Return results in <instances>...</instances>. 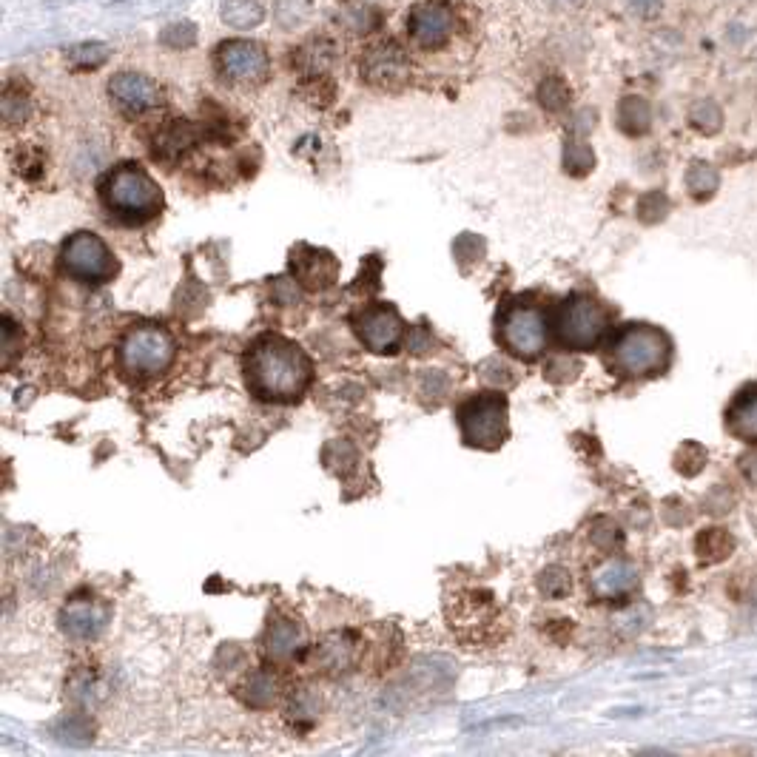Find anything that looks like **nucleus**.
<instances>
[{
    "label": "nucleus",
    "mask_w": 757,
    "mask_h": 757,
    "mask_svg": "<svg viewBox=\"0 0 757 757\" xmlns=\"http://www.w3.org/2000/svg\"><path fill=\"white\" fill-rule=\"evenodd\" d=\"M245 388L259 402L294 405L314 382V362L294 339L279 333L257 336L242 356Z\"/></svg>",
    "instance_id": "1"
},
{
    "label": "nucleus",
    "mask_w": 757,
    "mask_h": 757,
    "mask_svg": "<svg viewBox=\"0 0 757 757\" xmlns=\"http://www.w3.org/2000/svg\"><path fill=\"white\" fill-rule=\"evenodd\" d=\"M103 205L114 220L126 225H146L163 211V188L137 163H123L111 168L100 185Z\"/></svg>",
    "instance_id": "2"
},
{
    "label": "nucleus",
    "mask_w": 757,
    "mask_h": 757,
    "mask_svg": "<svg viewBox=\"0 0 757 757\" xmlns=\"http://www.w3.org/2000/svg\"><path fill=\"white\" fill-rule=\"evenodd\" d=\"M610 359L624 376H655L669 365V339L652 325H627L612 339Z\"/></svg>",
    "instance_id": "3"
},
{
    "label": "nucleus",
    "mask_w": 757,
    "mask_h": 757,
    "mask_svg": "<svg viewBox=\"0 0 757 757\" xmlns=\"http://www.w3.org/2000/svg\"><path fill=\"white\" fill-rule=\"evenodd\" d=\"M177 356L174 336L160 325H134L120 342V368L131 379H154Z\"/></svg>",
    "instance_id": "4"
},
{
    "label": "nucleus",
    "mask_w": 757,
    "mask_h": 757,
    "mask_svg": "<svg viewBox=\"0 0 757 757\" xmlns=\"http://www.w3.org/2000/svg\"><path fill=\"white\" fill-rule=\"evenodd\" d=\"M607 325H610V316L604 311V305L584 294L564 299L553 316L555 339L570 351H592L604 339Z\"/></svg>",
    "instance_id": "5"
},
{
    "label": "nucleus",
    "mask_w": 757,
    "mask_h": 757,
    "mask_svg": "<svg viewBox=\"0 0 757 757\" xmlns=\"http://www.w3.org/2000/svg\"><path fill=\"white\" fill-rule=\"evenodd\" d=\"M499 342L516 359H538L547 348V316L530 302H510L499 314Z\"/></svg>",
    "instance_id": "6"
},
{
    "label": "nucleus",
    "mask_w": 757,
    "mask_h": 757,
    "mask_svg": "<svg viewBox=\"0 0 757 757\" xmlns=\"http://www.w3.org/2000/svg\"><path fill=\"white\" fill-rule=\"evenodd\" d=\"M456 419L470 447L496 450L507 439V399L501 393H476L459 405Z\"/></svg>",
    "instance_id": "7"
},
{
    "label": "nucleus",
    "mask_w": 757,
    "mask_h": 757,
    "mask_svg": "<svg viewBox=\"0 0 757 757\" xmlns=\"http://www.w3.org/2000/svg\"><path fill=\"white\" fill-rule=\"evenodd\" d=\"M60 265L63 271L77 282L103 285L117 277V259L111 248L92 231H77L60 248Z\"/></svg>",
    "instance_id": "8"
},
{
    "label": "nucleus",
    "mask_w": 757,
    "mask_h": 757,
    "mask_svg": "<svg viewBox=\"0 0 757 757\" xmlns=\"http://www.w3.org/2000/svg\"><path fill=\"white\" fill-rule=\"evenodd\" d=\"M353 331L359 336V342L370 353H396L405 342V322L393 305H370L359 316H353Z\"/></svg>",
    "instance_id": "9"
},
{
    "label": "nucleus",
    "mask_w": 757,
    "mask_h": 757,
    "mask_svg": "<svg viewBox=\"0 0 757 757\" xmlns=\"http://www.w3.org/2000/svg\"><path fill=\"white\" fill-rule=\"evenodd\" d=\"M217 69L237 86H254L268 74V52L254 40H225L217 49Z\"/></svg>",
    "instance_id": "10"
},
{
    "label": "nucleus",
    "mask_w": 757,
    "mask_h": 757,
    "mask_svg": "<svg viewBox=\"0 0 757 757\" xmlns=\"http://www.w3.org/2000/svg\"><path fill=\"white\" fill-rule=\"evenodd\" d=\"M453 29H456V18H453V9L442 3V0H427V3H419L410 9L407 15V35H410V43L419 46V49H442L444 43L453 37Z\"/></svg>",
    "instance_id": "11"
},
{
    "label": "nucleus",
    "mask_w": 757,
    "mask_h": 757,
    "mask_svg": "<svg viewBox=\"0 0 757 757\" xmlns=\"http://www.w3.org/2000/svg\"><path fill=\"white\" fill-rule=\"evenodd\" d=\"M362 77L370 86H379V89L405 86L407 77H410V60H407L405 49L396 46L393 40L373 43L362 57Z\"/></svg>",
    "instance_id": "12"
},
{
    "label": "nucleus",
    "mask_w": 757,
    "mask_h": 757,
    "mask_svg": "<svg viewBox=\"0 0 757 757\" xmlns=\"http://www.w3.org/2000/svg\"><path fill=\"white\" fill-rule=\"evenodd\" d=\"M111 612L106 601L94 595H74L72 601L60 610V629L74 641H94L109 627Z\"/></svg>",
    "instance_id": "13"
},
{
    "label": "nucleus",
    "mask_w": 757,
    "mask_h": 757,
    "mask_svg": "<svg viewBox=\"0 0 757 757\" xmlns=\"http://www.w3.org/2000/svg\"><path fill=\"white\" fill-rule=\"evenodd\" d=\"M109 94L114 106L129 117L157 109L163 103L160 86L143 72H117L109 80Z\"/></svg>",
    "instance_id": "14"
},
{
    "label": "nucleus",
    "mask_w": 757,
    "mask_h": 757,
    "mask_svg": "<svg viewBox=\"0 0 757 757\" xmlns=\"http://www.w3.org/2000/svg\"><path fill=\"white\" fill-rule=\"evenodd\" d=\"M638 587V570L627 558H607L590 578V590L601 601H615L624 598Z\"/></svg>",
    "instance_id": "15"
},
{
    "label": "nucleus",
    "mask_w": 757,
    "mask_h": 757,
    "mask_svg": "<svg viewBox=\"0 0 757 757\" xmlns=\"http://www.w3.org/2000/svg\"><path fill=\"white\" fill-rule=\"evenodd\" d=\"M729 433L746 444H757V385L743 388L726 413Z\"/></svg>",
    "instance_id": "16"
},
{
    "label": "nucleus",
    "mask_w": 757,
    "mask_h": 757,
    "mask_svg": "<svg viewBox=\"0 0 757 757\" xmlns=\"http://www.w3.org/2000/svg\"><path fill=\"white\" fill-rule=\"evenodd\" d=\"M305 644V635L302 629L296 627L294 621H277L274 627L268 629V655L277 658V661H285V658H294L296 652Z\"/></svg>",
    "instance_id": "17"
},
{
    "label": "nucleus",
    "mask_w": 757,
    "mask_h": 757,
    "mask_svg": "<svg viewBox=\"0 0 757 757\" xmlns=\"http://www.w3.org/2000/svg\"><path fill=\"white\" fill-rule=\"evenodd\" d=\"M649 123H652V111H649V103L644 97L629 94L618 103V129L624 134L638 137V134L649 131Z\"/></svg>",
    "instance_id": "18"
},
{
    "label": "nucleus",
    "mask_w": 757,
    "mask_h": 757,
    "mask_svg": "<svg viewBox=\"0 0 757 757\" xmlns=\"http://www.w3.org/2000/svg\"><path fill=\"white\" fill-rule=\"evenodd\" d=\"M220 15L234 29H254L265 18V9L259 0H225Z\"/></svg>",
    "instance_id": "19"
},
{
    "label": "nucleus",
    "mask_w": 757,
    "mask_h": 757,
    "mask_svg": "<svg viewBox=\"0 0 757 757\" xmlns=\"http://www.w3.org/2000/svg\"><path fill=\"white\" fill-rule=\"evenodd\" d=\"M333 60V43L331 40H325V37H314V40H308V43H302L299 46V52L294 55V63L299 69H305V72H316L322 74L328 66H331Z\"/></svg>",
    "instance_id": "20"
},
{
    "label": "nucleus",
    "mask_w": 757,
    "mask_h": 757,
    "mask_svg": "<svg viewBox=\"0 0 757 757\" xmlns=\"http://www.w3.org/2000/svg\"><path fill=\"white\" fill-rule=\"evenodd\" d=\"M718 183H721V177H718V171L709 166V163H692L689 171H686V188H689V194L695 197V200H706V197H712L715 191H718Z\"/></svg>",
    "instance_id": "21"
},
{
    "label": "nucleus",
    "mask_w": 757,
    "mask_h": 757,
    "mask_svg": "<svg viewBox=\"0 0 757 757\" xmlns=\"http://www.w3.org/2000/svg\"><path fill=\"white\" fill-rule=\"evenodd\" d=\"M732 547H735V541L721 527H709L698 538V555L703 561H723L726 555L732 553Z\"/></svg>",
    "instance_id": "22"
},
{
    "label": "nucleus",
    "mask_w": 757,
    "mask_h": 757,
    "mask_svg": "<svg viewBox=\"0 0 757 757\" xmlns=\"http://www.w3.org/2000/svg\"><path fill=\"white\" fill-rule=\"evenodd\" d=\"M66 60L72 63L74 69H97V66H103L106 60H109V46L106 43H77L72 46L69 52H66Z\"/></svg>",
    "instance_id": "23"
},
{
    "label": "nucleus",
    "mask_w": 757,
    "mask_h": 757,
    "mask_svg": "<svg viewBox=\"0 0 757 757\" xmlns=\"http://www.w3.org/2000/svg\"><path fill=\"white\" fill-rule=\"evenodd\" d=\"M342 23L351 32H356V35H368L370 29L379 26V12L373 6H368V3H348L342 9Z\"/></svg>",
    "instance_id": "24"
},
{
    "label": "nucleus",
    "mask_w": 757,
    "mask_h": 757,
    "mask_svg": "<svg viewBox=\"0 0 757 757\" xmlns=\"http://www.w3.org/2000/svg\"><path fill=\"white\" fill-rule=\"evenodd\" d=\"M689 123H692V129L703 131V134H715V131H721V126H723L721 106H718V103H712V100H698V103L689 109Z\"/></svg>",
    "instance_id": "25"
},
{
    "label": "nucleus",
    "mask_w": 757,
    "mask_h": 757,
    "mask_svg": "<svg viewBox=\"0 0 757 757\" xmlns=\"http://www.w3.org/2000/svg\"><path fill=\"white\" fill-rule=\"evenodd\" d=\"M538 103L547 111H564L570 106V86L561 77H547L538 86Z\"/></svg>",
    "instance_id": "26"
},
{
    "label": "nucleus",
    "mask_w": 757,
    "mask_h": 757,
    "mask_svg": "<svg viewBox=\"0 0 757 757\" xmlns=\"http://www.w3.org/2000/svg\"><path fill=\"white\" fill-rule=\"evenodd\" d=\"M274 18L282 29H296L311 18V3L308 0H277Z\"/></svg>",
    "instance_id": "27"
},
{
    "label": "nucleus",
    "mask_w": 757,
    "mask_h": 757,
    "mask_svg": "<svg viewBox=\"0 0 757 757\" xmlns=\"http://www.w3.org/2000/svg\"><path fill=\"white\" fill-rule=\"evenodd\" d=\"M160 43L168 49H191L197 43V26L191 20H174L160 32Z\"/></svg>",
    "instance_id": "28"
},
{
    "label": "nucleus",
    "mask_w": 757,
    "mask_h": 757,
    "mask_svg": "<svg viewBox=\"0 0 757 757\" xmlns=\"http://www.w3.org/2000/svg\"><path fill=\"white\" fill-rule=\"evenodd\" d=\"M194 143V131L188 123H174L171 129L160 137V146L157 151H163V154H180L185 148Z\"/></svg>",
    "instance_id": "29"
},
{
    "label": "nucleus",
    "mask_w": 757,
    "mask_h": 757,
    "mask_svg": "<svg viewBox=\"0 0 757 757\" xmlns=\"http://www.w3.org/2000/svg\"><path fill=\"white\" fill-rule=\"evenodd\" d=\"M26 111H29L26 94L15 92V89L9 86V89L3 92V117H6V123H9V126L23 123V120H26Z\"/></svg>",
    "instance_id": "30"
},
{
    "label": "nucleus",
    "mask_w": 757,
    "mask_h": 757,
    "mask_svg": "<svg viewBox=\"0 0 757 757\" xmlns=\"http://www.w3.org/2000/svg\"><path fill=\"white\" fill-rule=\"evenodd\" d=\"M595 163V157H592V151L587 143H570L567 146V171H573V174H587Z\"/></svg>",
    "instance_id": "31"
},
{
    "label": "nucleus",
    "mask_w": 757,
    "mask_h": 757,
    "mask_svg": "<svg viewBox=\"0 0 757 757\" xmlns=\"http://www.w3.org/2000/svg\"><path fill=\"white\" fill-rule=\"evenodd\" d=\"M629 3H632V9L641 18H655L661 12V6H664V0H629Z\"/></svg>",
    "instance_id": "32"
}]
</instances>
